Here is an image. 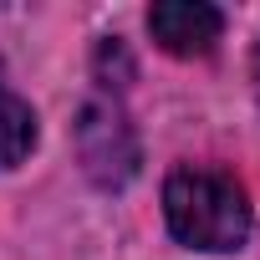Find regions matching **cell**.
<instances>
[{"mask_svg": "<svg viewBox=\"0 0 260 260\" xmlns=\"http://www.w3.org/2000/svg\"><path fill=\"white\" fill-rule=\"evenodd\" d=\"M169 230L194 250H240L250 235L245 189L214 169H174L164 184Z\"/></svg>", "mask_w": 260, "mask_h": 260, "instance_id": "cell-1", "label": "cell"}, {"mask_svg": "<svg viewBox=\"0 0 260 260\" xmlns=\"http://www.w3.org/2000/svg\"><path fill=\"white\" fill-rule=\"evenodd\" d=\"M82 164L97 184H127L138 169V138L112 107H87L82 112Z\"/></svg>", "mask_w": 260, "mask_h": 260, "instance_id": "cell-2", "label": "cell"}, {"mask_svg": "<svg viewBox=\"0 0 260 260\" xmlns=\"http://www.w3.org/2000/svg\"><path fill=\"white\" fill-rule=\"evenodd\" d=\"M148 31L174 56H209L224 31V16L214 6H199V0H164L148 11Z\"/></svg>", "mask_w": 260, "mask_h": 260, "instance_id": "cell-3", "label": "cell"}, {"mask_svg": "<svg viewBox=\"0 0 260 260\" xmlns=\"http://www.w3.org/2000/svg\"><path fill=\"white\" fill-rule=\"evenodd\" d=\"M31 143H36V112L21 97L0 92V169L21 164L31 153Z\"/></svg>", "mask_w": 260, "mask_h": 260, "instance_id": "cell-4", "label": "cell"}, {"mask_svg": "<svg viewBox=\"0 0 260 260\" xmlns=\"http://www.w3.org/2000/svg\"><path fill=\"white\" fill-rule=\"evenodd\" d=\"M255 82H260V56H255Z\"/></svg>", "mask_w": 260, "mask_h": 260, "instance_id": "cell-5", "label": "cell"}]
</instances>
